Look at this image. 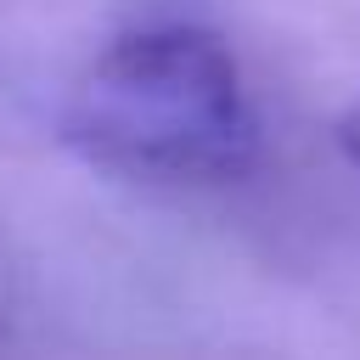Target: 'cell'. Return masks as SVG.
Instances as JSON below:
<instances>
[{"label":"cell","instance_id":"1","mask_svg":"<svg viewBox=\"0 0 360 360\" xmlns=\"http://www.w3.org/2000/svg\"><path fill=\"white\" fill-rule=\"evenodd\" d=\"M62 141L124 180L225 186L259 163V118L231 45L191 22L118 34L68 90Z\"/></svg>","mask_w":360,"mask_h":360},{"label":"cell","instance_id":"2","mask_svg":"<svg viewBox=\"0 0 360 360\" xmlns=\"http://www.w3.org/2000/svg\"><path fill=\"white\" fill-rule=\"evenodd\" d=\"M338 146H343V158L360 169V96L349 101V112L338 118Z\"/></svg>","mask_w":360,"mask_h":360}]
</instances>
